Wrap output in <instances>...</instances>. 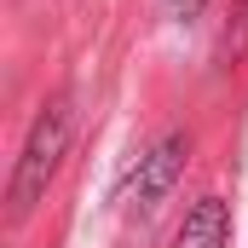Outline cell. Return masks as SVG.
Listing matches in <instances>:
<instances>
[{"label": "cell", "mask_w": 248, "mask_h": 248, "mask_svg": "<svg viewBox=\"0 0 248 248\" xmlns=\"http://www.w3.org/2000/svg\"><path fill=\"white\" fill-rule=\"evenodd\" d=\"M69 133H75V104H69V93H58L23 139V156H17V173H12V214H29L41 202V190L52 185L63 150H69Z\"/></svg>", "instance_id": "6da1fadb"}, {"label": "cell", "mask_w": 248, "mask_h": 248, "mask_svg": "<svg viewBox=\"0 0 248 248\" xmlns=\"http://www.w3.org/2000/svg\"><path fill=\"white\" fill-rule=\"evenodd\" d=\"M179 162H185V139H162L156 150H144V156H139V168L127 173V185H122V202H139V208L162 202L168 185L179 179Z\"/></svg>", "instance_id": "7a4b0ae2"}, {"label": "cell", "mask_w": 248, "mask_h": 248, "mask_svg": "<svg viewBox=\"0 0 248 248\" xmlns=\"http://www.w3.org/2000/svg\"><path fill=\"white\" fill-rule=\"evenodd\" d=\"M225 243H231V214H225L219 196H202L173 237V248H225Z\"/></svg>", "instance_id": "3957f363"}, {"label": "cell", "mask_w": 248, "mask_h": 248, "mask_svg": "<svg viewBox=\"0 0 248 248\" xmlns=\"http://www.w3.org/2000/svg\"><path fill=\"white\" fill-rule=\"evenodd\" d=\"M202 6H208V0H168V12H173V17H196Z\"/></svg>", "instance_id": "277c9868"}]
</instances>
